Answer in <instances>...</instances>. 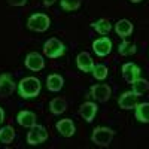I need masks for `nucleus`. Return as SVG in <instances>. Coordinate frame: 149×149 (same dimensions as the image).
Masks as SVG:
<instances>
[{
	"mask_svg": "<svg viewBox=\"0 0 149 149\" xmlns=\"http://www.w3.org/2000/svg\"><path fill=\"white\" fill-rule=\"evenodd\" d=\"M5 118H6V115H5V110H3V107H0V125L3 124Z\"/></svg>",
	"mask_w": 149,
	"mask_h": 149,
	"instance_id": "nucleus-27",
	"label": "nucleus"
},
{
	"mask_svg": "<svg viewBox=\"0 0 149 149\" xmlns=\"http://www.w3.org/2000/svg\"><path fill=\"white\" fill-rule=\"evenodd\" d=\"M15 139V130L14 127H10V125H5L0 128V142L5 143V145H9L12 143Z\"/></svg>",
	"mask_w": 149,
	"mask_h": 149,
	"instance_id": "nucleus-22",
	"label": "nucleus"
},
{
	"mask_svg": "<svg viewBox=\"0 0 149 149\" xmlns=\"http://www.w3.org/2000/svg\"><path fill=\"white\" fill-rule=\"evenodd\" d=\"M107 67L104 66V64H95L94 66V69H93V76H94V79H97V81H104L106 78H107Z\"/></svg>",
	"mask_w": 149,
	"mask_h": 149,
	"instance_id": "nucleus-25",
	"label": "nucleus"
},
{
	"mask_svg": "<svg viewBox=\"0 0 149 149\" xmlns=\"http://www.w3.org/2000/svg\"><path fill=\"white\" fill-rule=\"evenodd\" d=\"M40 90H42V82L34 76L22 78L17 85V91L21 98H34L40 94Z\"/></svg>",
	"mask_w": 149,
	"mask_h": 149,
	"instance_id": "nucleus-1",
	"label": "nucleus"
},
{
	"mask_svg": "<svg viewBox=\"0 0 149 149\" xmlns=\"http://www.w3.org/2000/svg\"><path fill=\"white\" fill-rule=\"evenodd\" d=\"M43 54L48 58H60L66 54V45L57 37H51L43 43Z\"/></svg>",
	"mask_w": 149,
	"mask_h": 149,
	"instance_id": "nucleus-4",
	"label": "nucleus"
},
{
	"mask_svg": "<svg viewBox=\"0 0 149 149\" xmlns=\"http://www.w3.org/2000/svg\"><path fill=\"white\" fill-rule=\"evenodd\" d=\"M121 73H122V78L125 79L128 84H131L134 79H137L140 76V67L137 64H134V63H125V64H122L121 67Z\"/></svg>",
	"mask_w": 149,
	"mask_h": 149,
	"instance_id": "nucleus-12",
	"label": "nucleus"
},
{
	"mask_svg": "<svg viewBox=\"0 0 149 149\" xmlns=\"http://www.w3.org/2000/svg\"><path fill=\"white\" fill-rule=\"evenodd\" d=\"M24 66L31 72H40L45 67V60L39 52H30L26 55L24 60Z\"/></svg>",
	"mask_w": 149,
	"mask_h": 149,
	"instance_id": "nucleus-10",
	"label": "nucleus"
},
{
	"mask_svg": "<svg viewBox=\"0 0 149 149\" xmlns=\"http://www.w3.org/2000/svg\"><path fill=\"white\" fill-rule=\"evenodd\" d=\"M42 2H43V5H45L46 8H49V6H52L57 0H42Z\"/></svg>",
	"mask_w": 149,
	"mask_h": 149,
	"instance_id": "nucleus-28",
	"label": "nucleus"
},
{
	"mask_svg": "<svg viewBox=\"0 0 149 149\" xmlns=\"http://www.w3.org/2000/svg\"><path fill=\"white\" fill-rule=\"evenodd\" d=\"M60 6L66 12H74L81 6V0H60Z\"/></svg>",
	"mask_w": 149,
	"mask_h": 149,
	"instance_id": "nucleus-24",
	"label": "nucleus"
},
{
	"mask_svg": "<svg viewBox=\"0 0 149 149\" xmlns=\"http://www.w3.org/2000/svg\"><path fill=\"white\" fill-rule=\"evenodd\" d=\"M48 139V131L43 125H33L30 127V131L27 133V143L31 145V146H36V145H40L43 142H46Z\"/></svg>",
	"mask_w": 149,
	"mask_h": 149,
	"instance_id": "nucleus-6",
	"label": "nucleus"
},
{
	"mask_svg": "<svg viewBox=\"0 0 149 149\" xmlns=\"http://www.w3.org/2000/svg\"><path fill=\"white\" fill-rule=\"evenodd\" d=\"M17 85L10 73H2L0 74V97H9L15 91Z\"/></svg>",
	"mask_w": 149,
	"mask_h": 149,
	"instance_id": "nucleus-8",
	"label": "nucleus"
},
{
	"mask_svg": "<svg viewBox=\"0 0 149 149\" xmlns=\"http://www.w3.org/2000/svg\"><path fill=\"white\" fill-rule=\"evenodd\" d=\"M139 103V95L134 91H125L118 97V106L124 110H131Z\"/></svg>",
	"mask_w": 149,
	"mask_h": 149,
	"instance_id": "nucleus-9",
	"label": "nucleus"
},
{
	"mask_svg": "<svg viewBox=\"0 0 149 149\" xmlns=\"http://www.w3.org/2000/svg\"><path fill=\"white\" fill-rule=\"evenodd\" d=\"M90 26H91V29H93L94 31H97L98 34H102V36L109 34L110 30H112V24H110V21L106 19V18H100V19H97V21H93Z\"/></svg>",
	"mask_w": 149,
	"mask_h": 149,
	"instance_id": "nucleus-18",
	"label": "nucleus"
},
{
	"mask_svg": "<svg viewBox=\"0 0 149 149\" xmlns=\"http://www.w3.org/2000/svg\"><path fill=\"white\" fill-rule=\"evenodd\" d=\"M51 27V19L45 14H33L27 19V29L36 33H43Z\"/></svg>",
	"mask_w": 149,
	"mask_h": 149,
	"instance_id": "nucleus-3",
	"label": "nucleus"
},
{
	"mask_svg": "<svg viewBox=\"0 0 149 149\" xmlns=\"http://www.w3.org/2000/svg\"><path fill=\"white\" fill-rule=\"evenodd\" d=\"M64 86V79L63 76H60L58 73H51L49 76L46 78V88L52 93H58L63 90Z\"/></svg>",
	"mask_w": 149,
	"mask_h": 149,
	"instance_id": "nucleus-15",
	"label": "nucleus"
},
{
	"mask_svg": "<svg viewBox=\"0 0 149 149\" xmlns=\"http://www.w3.org/2000/svg\"><path fill=\"white\" fill-rule=\"evenodd\" d=\"M136 119L142 124H149V103H137L134 107Z\"/></svg>",
	"mask_w": 149,
	"mask_h": 149,
	"instance_id": "nucleus-19",
	"label": "nucleus"
},
{
	"mask_svg": "<svg viewBox=\"0 0 149 149\" xmlns=\"http://www.w3.org/2000/svg\"><path fill=\"white\" fill-rule=\"evenodd\" d=\"M93 51L98 57H106L112 51V40L107 36H102L93 42Z\"/></svg>",
	"mask_w": 149,
	"mask_h": 149,
	"instance_id": "nucleus-7",
	"label": "nucleus"
},
{
	"mask_svg": "<svg viewBox=\"0 0 149 149\" xmlns=\"http://www.w3.org/2000/svg\"><path fill=\"white\" fill-rule=\"evenodd\" d=\"M86 97L91 98V100H94V102L104 103L112 97V90H110V86L107 84H95V85H93L90 88L88 95Z\"/></svg>",
	"mask_w": 149,
	"mask_h": 149,
	"instance_id": "nucleus-5",
	"label": "nucleus"
},
{
	"mask_svg": "<svg viewBox=\"0 0 149 149\" xmlns=\"http://www.w3.org/2000/svg\"><path fill=\"white\" fill-rule=\"evenodd\" d=\"M118 52L122 57H130V55H134L137 52V46L131 42H128V40H122L118 46Z\"/></svg>",
	"mask_w": 149,
	"mask_h": 149,
	"instance_id": "nucleus-23",
	"label": "nucleus"
},
{
	"mask_svg": "<svg viewBox=\"0 0 149 149\" xmlns=\"http://www.w3.org/2000/svg\"><path fill=\"white\" fill-rule=\"evenodd\" d=\"M97 112H98V106H97L95 102H88V100H86V102L82 103L81 107H79V115H81L82 119L86 121V122L94 121Z\"/></svg>",
	"mask_w": 149,
	"mask_h": 149,
	"instance_id": "nucleus-11",
	"label": "nucleus"
},
{
	"mask_svg": "<svg viewBox=\"0 0 149 149\" xmlns=\"http://www.w3.org/2000/svg\"><path fill=\"white\" fill-rule=\"evenodd\" d=\"M76 66L84 73H91L95 64H94V60L91 58V55L88 52H79L76 57Z\"/></svg>",
	"mask_w": 149,
	"mask_h": 149,
	"instance_id": "nucleus-14",
	"label": "nucleus"
},
{
	"mask_svg": "<svg viewBox=\"0 0 149 149\" xmlns=\"http://www.w3.org/2000/svg\"><path fill=\"white\" fill-rule=\"evenodd\" d=\"M130 2H131V3H140L142 0H130Z\"/></svg>",
	"mask_w": 149,
	"mask_h": 149,
	"instance_id": "nucleus-29",
	"label": "nucleus"
},
{
	"mask_svg": "<svg viewBox=\"0 0 149 149\" xmlns=\"http://www.w3.org/2000/svg\"><path fill=\"white\" fill-rule=\"evenodd\" d=\"M55 128L57 131L63 136V137H72L76 133V127H74V122L70 119V118H66V119H60L57 124H55Z\"/></svg>",
	"mask_w": 149,
	"mask_h": 149,
	"instance_id": "nucleus-13",
	"label": "nucleus"
},
{
	"mask_svg": "<svg viewBox=\"0 0 149 149\" xmlns=\"http://www.w3.org/2000/svg\"><path fill=\"white\" fill-rule=\"evenodd\" d=\"M17 122L24 128H30L36 125V115L30 110H21L17 115Z\"/></svg>",
	"mask_w": 149,
	"mask_h": 149,
	"instance_id": "nucleus-16",
	"label": "nucleus"
},
{
	"mask_svg": "<svg viewBox=\"0 0 149 149\" xmlns=\"http://www.w3.org/2000/svg\"><path fill=\"white\" fill-rule=\"evenodd\" d=\"M133 30H134V27H133L131 21H128V19H119L115 24V31L119 37H122V39H127L128 36H131Z\"/></svg>",
	"mask_w": 149,
	"mask_h": 149,
	"instance_id": "nucleus-17",
	"label": "nucleus"
},
{
	"mask_svg": "<svg viewBox=\"0 0 149 149\" xmlns=\"http://www.w3.org/2000/svg\"><path fill=\"white\" fill-rule=\"evenodd\" d=\"M29 0H8L10 6H26Z\"/></svg>",
	"mask_w": 149,
	"mask_h": 149,
	"instance_id": "nucleus-26",
	"label": "nucleus"
},
{
	"mask_svg": "<svg viewBox=\"0 0 149 149\" xmlns=\"http://www.w3.org/2000/svg\"><path fill=\"white\" fill-rule=\"evenodd\" d=\"M113 137H115V131L109 127H95L91 134L93 143L97 146H102V148L109 146L112 140H113Z\"/></svg>",
	"mask_w": 149,
	"mask_h": 149,
	"instance_id": "nucleus-2",
	"label": "nucleus"
},
{
	"mask_svg": "<svg viewBox=\"0 0 149 149\" xmlns=\"http://www.w3.org/2000/svg\"><path fill=\"white\" fill-rule=\"evenodd\" d=\"M49 110H51L52 115H61L63 112L67 110V103L64 98L61 97H55L51 100V103H49Z\"/></svg>",
	"mask_w": 149,
	"mask_h": 149,
	"instance_id": "nucleus-20",
	"label": "nucleus"
},
{
	"mask_svg": "<svg viewBox=\"0 0 149 149\" xmlns=\"http://www.w3.org/2000/svg\"><path fill=\"white\" fill-rule=\"evenodd\" d=\"M148 90H149V82H148L146 79L140 78V76L131 82V91H134L139 97H140L142 94H145Z\"/></svg>",
	"mask_w": 149,
	"mask_h": 149,
	"instance_id": "nucleus-21",
	"label": "nucleus"
}]
</instances>
